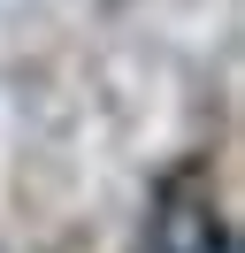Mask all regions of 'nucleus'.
I'll return each instance as SVG.
<instances>
[{"instance_id": "1", "label": "nucleus", "mask_w": 245, "mask_h": 253, "mask_svg": "<svg viewBox=\"0 0 245 253\" xmlns=\"http://www.w3.org/2000/svg\"><path fill=\"white\" fill-rule=\"evenodd\" d=\"M146 253H238L222 207H214L207 176L176 169L161 192H153V215H146Z\"/></svg>"}]
</instances>
